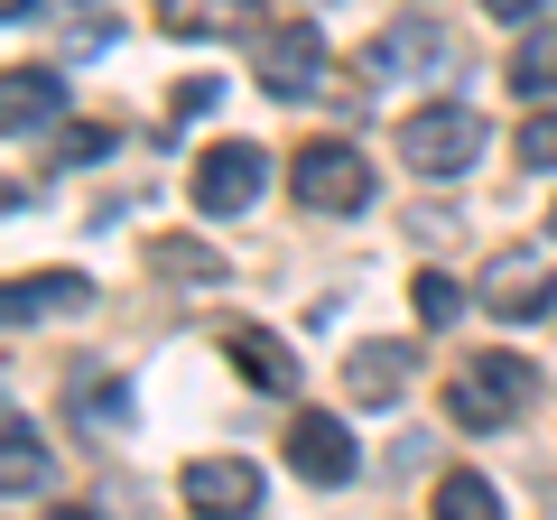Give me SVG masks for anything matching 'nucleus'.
Segmentation results:
<instances>
[{
    "label": "nucleus",
    "instance_id": "2eb2a0df",
    "mask_svg": "<svg viewBox=\"0 0 557 520\" xmlns=\"http://www.w3.org/2000/svg\"><path fill=\"white\" fill-rule=\"evenodd\" d=\"M511 84L539 102V112H548V94H557V20H539L530 38H520V57H511Z\"/></svg>",
    "mask_w": 557,
    "mask_h": 520
},
{
    "label": "nucleus",
    "instance_id": "0eeeda50",
    "mask_svg": "<svg viewBox=\"0 0 557 520\" xmlns=\"http://www.w3.org/2000/svg\"><path fill=\"white\" fill-rule=\"evenodd\" d=\"M288 465H298L307 483H354L362 446H354V428H344L335 409H298V419H288Z\"/></svg>",
    "mask_w": 557,
    "mask_h": 520
},
{
    "label": "nucleus",
    "instance_id": "dca6fc26",
    "mask_svg": "<svg viewBox=\"0 0 557 520\" xmlns=\"http://www.w3.org/2000/svg\"><path fill=\"white\" fill-rule=\"evenodd\" d=\"M75 409H84V428H131V391L112 372H75Z\"/></svg>",
    "mask_w": 557,
    "mask_h": 520
},
{
    "label": "nucleus",
    "instance_id": "f03ea898",
    "mask_svg": "<svg viewBox=\"0 0 557 520\" xmlns=\"http://www.w3.org/2000/svg\"><path fill=\"white\" fill-rule=\"evenodd\" d=\"M530 400H539V372H530L520 354H474L456 381H446V409H456V428H483V437H493V428H511Z\"/></svg>",
    "mask_w": 557,
    "mask_h": 520
},
{
    "label": "nucleus",
    "instance_id": "b1692460",
    "mask_svg": "<svg viewBox=\"0 0 557 520\" xmlns=\"http://www.w3.org/2000/svg\"><path fill=\"white\" fill-rule=\"evenodd\" d=\"M548 233H557V214H548Z\"/></svg>",
    "mask_w": 557,
    "mask_h": 520
},
{
    "label": "nucleus",
    "instance_id": "aec40b11",
    "mask_svg": "<svg viewBox=\"0 0 557 520\" xmlns=\"http://www.w3.org/2000/svg\"><path fill=\"white\" fill-rule=\"evenodd\" d=\"M65 168H94V159H112V121H75V131H65Z\"/></svg>",
    "mask_w": 557,
    "mask_h": 520
},
{
    "label": "nucleus",
    "instance_id": "423d86ee",
    "mask_svg": "<svg viewBox=\"0 0 557 520\" xmlns=\"http://www.w3.org/2000/svg\"><path fill=\"white\" fill-rule=\"evenodd\" d=\"M260 186H270V149L260 140H214L196 159V214H242Z\"/></svg>",
    "mask_w": 557,
    "mask_h": 520
},
{
    "label": "nucleus",
    "instance_id": "6e6552de",
    "mask_svg": "<svg viewBox=\"0 0 557 520\" xmlns=\"http://www.w3.org/2000/svg\"><path fill=\"white\" fill-rule=\"evenodd\" d=\"M362 65H372V75H446V65H456V28L446 20H391L362 47Z\"/></svg>",
    "mask_w": 557,
    "mask_h": 520
},
{
    "label": "nucleus",
    "instance_id": "20e7f679",
    "mask_svg": "<svg viewBox=\"0 0 557 520\" xmlns=\"http://www.w3.org/2000/svg\"><path fill=\"white\" fill-rule=\"evenodd\" d=\"M260 84H270L278 102H307L325 84V28L307 20V10H288V20L260 38Z\"/></svg>",
    "mask_w": 557,
    "mask_h": 520
},
{
    "label": "nucleus",
    "instance_id": "6ab92c4d",
    "mask_svg": "<svg viewBox=\"0 0 557 520\" xmlns=\"http://www.w3.org/2000/svg\"><path fill=\"white\" fill-rule=\"evenodd\" d=\"M520 168H557V102L520 121Z\"/></svg>",
    "mask_w": 557,
    "mask_h": 520
},
{
    "label": "nucleus",
    "instance_id": "5701e85b",
    "mask_svg": "<svg viewBox=\"0 0 557 520\" xmlns=\"http://www.w3.org/2000/svg\"><path fill=\"white\" fill-rule=\"evenodd\" d=\"M38 520H94V511H75V502H65V511H38Z\"/></svg>",
    "mask_w": 557,
    "mask_h": 520
},
{
    "label": "nucleus",
    "instance_id": "9b49d317",
    "mask_svg": "<svg viewBox=\"0 0 557 520\" xmlns=\"http://www.w3.org/2000/svg\"><path fill=\"white\" fill-rule=\"evenodd\" d=\"M57 121H65V75L57 65H10V140L57 131Z\"/></svg>",
    "mask_w": 557,
    "mask_h": 520
},
{
    "label": "nucleus",
    "instance_id": "f3484780",
    "mask_svg": "<svg viewBox=\"0 0 557 520\" xmlns=\"http://www.w3.org/2000/svg\"><path fill=\"white\" fill-rule=\"evenodd\" d=\"M437 520H502V493L483 474H446L437 483Z\"/></svg>",
    "mask_w": 557,
    "mask_h": 520
},
{
    "label": "nucleus",
    "instance_id": "ddd939ff",
    "mask_svg": "<svg viewBox=\"0 0 557 520\" xmlns=\"http://www.w3.org/2000/svg\"><path fill=\"white\" fill-rule=\"evenodd\" d=\"M0 483H10V493H47V474H57V456H47V437H38V419H28V409H10V419H0Z\"/></svg>",
    "mask_w": 557,
    "mask_h": 520
},
{
    "label": "nucleus",
    "instance_id": "9d476101",
    "mask_svg": "<svg viewBox=\"0 0 557 520\" xmlns=\"http://www.w3.org/2000/svg\"><path fill=\"white\" fill-rule=\"evenodd\" d=\"M409 344H354V354H344V400L354 409H391L399 391H409Z\"/></svg>",
    "mask_w": 557,
    "mask_h": 520
},
{
    "label": "nucleus",
    "instance_id": "7ed1b4c3",
    "mask_svg": "<svg viewBox=\"0 0 557 520\" xmlns=\"http://www.w3.org/2000/svg\"><path fill=\"white\" fill-rule=\"evenodd\" d=\"M288 186H298L307 214H362V205H372V168H362L354 140H307L298 159H288Z\"/></svg>",
    "mask_w": 557,
    "mask_h": 520
},
{
    "label": "nucleus",
    "instance_id": "1a4fd4ad",
    "mask_svg": "<svg viewBox=\"0 0 557 520\" xmlns=\"http://www.w3.org/2000/svg\"><path fill=\"white\" fill-rule=\"evenodd\" d=\"M483 307H493L502 325H530V317H548V307H557L548 260H539V251H502V260H483Z\"/></svg>",
    "mask_w": 557,
    "mask_h": 520
},
{
    "label": "nucleus",
    "instance_id": "412c9836",
    "mask_svg": "<svg viewBox=\"0 0 557 520\" xmlns=\"http://www.w3.org/2000/svg\"><path fill=\"white\" fill-rule=\"evenodd\" d=\"M214 102H223V84H214V75H186V84H177V121L214 112Z\"/></svg>",
    "mask_w": 557,
    "mask_h": 520
},
{
    "label": "nucleus",
    "instance_id": "4be33fe9",
    "mask_svg": "<svg viewBox=\"0 0 557 520\" xmlns=\"http://www.w3.org/2000/svg\"><path fill=\"white\" fill-rule=\"evenodd\" d=\"M65 47H75V57H84V47H112V20H94V10H84V20H65Z\"/></svg>",
    "mask_w": 557,
    "mask_h": 520
},
{
    "label": "nucleus",
    "instance_id": "a211bd4d",
    "mask_svg": "<svg viewBox=\"0 0 557 520\" xmlns=\"http://www.w3.org/2000/svg\"><path fill=\"white\" fill-rule=\"evenodd\" d=\"M465 317V288L446 270H418V325H456Z\"/></svg>",
    "mask_w": 557,
    "mask_h": 520
},
{
    "label": "nucleus",
    "instance_id": "f8f14e48",
    "mask_svg": "<svg viewBox=\"0 0 557 520\" xmlns=\"http://www.w3.org/2000/svg\"><path fill=\"white\" fill-rule=\"evenodd\" d=\"M75 307H94V280H84V270H38V280H10V325L75 317Z\"/></svg>",
    "mask_w": 557,
    "mask_h": 520
},
{
    "label": "nucleus",
    "instance_id": "39448f33",
    "mask_svg": "<svg viewBox=\"0 0 557 520\" xmlns=\"http://www.w3.org/2000/svg\"><path fill=\"white\" fill-rule=\"evenodd\" d=\"M177 493L196 520H251L260 511V465L251 456H186Z\"/></svg>",
    "mask_w": 557,
    "mask_h": 520
},
{
    "label": "nucleus",
    "instance_id": "f257e3e1",
    "mask_svg": "<svg viewBox=\"0 0 557 520\" xmlns=\"http://www.w3.org/2000/svg\"><path fill=\"white\" fill-rule=\"evenodd\" d=\"M483 149H493V131H483L474 102H418V112L399 121V159H409L418 177H465Z\"/></svg>",
    "mask_w": 557,
    "mask_h": 520
},
{
    "label": "nucleus",
    "instance_id": "4468645a",
    "mask_svg": "<svg viewBox=\"0 0 557 520\" xmlns=\"http://www.w3.org/2000/svg\"><path fill=\"white\" fill-rule=\"evenodd\" d=\"M233 362L270 391V400H288V391H298V354H288L278 335H260V325H242V335H233Z\"/></svg>",
    "mask_w": 557,
    "mask_h": 520
}]
</instances>
